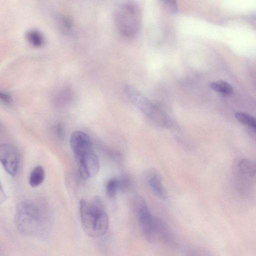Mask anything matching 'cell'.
Here are the masks:
<instances>
[{
  "instance_id": "8fae6325",
  "label": "cell",
  "mask_w": 256,
  "mask_h": 256,
  "mask_svg": "<svg viewBox=\"0 0 256 256\" xmlns=\"http://www.w3.org/2000/svg\"><path fill=\"white\" fill-rule=\"evenodd\" d=\"M45 178V171L41 166H38L34 168L30 172L28 178L29 184L33 188L40 185L44 181Z\"/></svg>"
},
{
  "instance_id": "2e32d148",
  "label": "cell",
  "mask_w": 256,
  "mask_h": 256,
  "mask_svg": "<svg viewBox=\"0 0 256 256\" xmlns=\"http://www.w3.org/2000/svg\"><path fill=\"white\" fill-rule=\"evenodd\" d=\"M164 10L169 14H173L177 11L176 0H159Z\"/></svg>"
},
{
  "instance_id": "9c48e42d",
  "label": "cell",
  "mask_w": 256,
  "mask_h": 256,
  "mask_svg": "<svg viewBox=\"0 0 256 256\" xmlns=\"http://www.w3.org/2000/svg\"><path fill=\"white\" fill-rule=\"evenodd\" d=\"M155 234L166 246L176 248L178 244L177 238L167 222L162 218L154 216Z\"/></svg>"
},
{
  "instance_id": "7a4b0ae2",
  "label": "cell",
  "mask_w": 256,
  "mask_h": 256,
  "mask_svg": "<svg viewBox=\"0 0 256 256\" xmlns=\"http://www.w3.org/2000/svg\"><path fill=\"white\" fill-rule=\"evenodd\" d=\"M70 144L80 176L86 180L96 176L100 169V162L89 136L82 131H75L70 136Z\"/></svg>"
},
{
  "instance_id": "8992f818",
  "label": "cell",
  "mask_w": 256,
  "mask_h": 256,
  "mask_svg": "<svg viewBox=\"0 0 256 256\" xmlns=\"http://www.w3.org/2000/svg\"><path fill=\"white\" fill-rule=\"evenodd\" d=\"M124 92L128 100L148 117L160 126H170L168 116L136 88L126 85Z\"/></svg>"
},
{
  "instance_id": "603a6c76",
  "label": "cell",
  "mask_w": 256,
  "mask_h": 256,
  "mask_svg": "<svg viewBox=\"0 0 256 256\" xmlns=\"http://www.w3.org/2000/svg\"></svg>"
},
{
  "instance_id": "7402d4cb",
  "label": "cell",
  "mask_w": 256,
  "mask_h": 256,
  "mask_svg": "<svg viewBox=\"0 0 256 256\" xmlns=\"http://www.w3.org/2000/svg\"><path fill=\"white\" fill-rule=\"evenodd\" d=\"M6 198L5 192L0 182V204L6 200Z\"/></svg>"
},
{
  "instance_id": "7c38bea8",
  "label": "cell",
  "mask_w": 256,
  "mask_h": 256,
  "mask_svg": "<svg viewBox=\"0 0 256 256\" xmlns=\"http://www.w3.org/2000/svg\"><path fill=\"white\" fill-rule=\"evenodd\" d=\"M26 38L28 43L35 48L42 46L44 42V39L42 34L38 30H31L27 32Z\"/></svg>"
},
{
  "instance_id": "6da1fadb",
  "label": "cell",
  "mask_w": 256,
  "mask_h": 256,
  "mask_svg": "<svg viewBox=\"0 0 256 256\" xmlns=\"http://www.w3.org/2000/svg\"><path fill=\"white\" fill-rule=\"evenodd\" d=\"M48 216L46 210L39 204L30 200H24L16 205L14 224L22 234L40 236L46 228Z\"/></svg>"
},
{
  "instance_id": "277c9868",
  "label": "cell",
  "mask_w": 256,
  "mask_h": 256,
  "mask_svg": "<svg viewBox=\"0 0 256 256\" xmlns=\"http://www.w3.org/2000/svg\"><path fill=\"white\" fill-rule=\"evenodd\" d=\"M114 20L120 33L127 38L134 36L140 24V14L138 6L131 2L118 5L114 12Z\"/></svg>"
},
{
  "instance_id": "30bf717a",
  "label": "cell",
  "mask_w": 256,
  "mask_h": 256,
  "mask_svg": "<svg viewBox=\"0 0 256 256\" xmlns=\"http://www.w3.org/2000/svg\"><path fill=\"white\" fill-rule=\"evenodd\" d=\"M146 177L149 187L154 195L160 200H166L167 193L160 172L156 170L151 169L147 172Z\"/></svg>"
},
{
  "instance_id": "5bb4252c",
  "label": "cell",
  "mask_w": 256,
  "mask_h": 256,
  "mask_svg": "<svg viewBox=\"0 0 256 256\" xmlns=\"http://www.w3.org/2000/svg\"><path fill=\"white\" fill-rule=\"evenodd\" d=\"M106 191L107 196L114 199L120 191L118 177H114L108 180L106 184Z\"/></svg>"
},
{
  "instance_id": "ba28073f",
  "label": "cell",
  "mask_w": 256,
  "mask_h": 256,
  "mask_svg": "<svg viewBox=\"0 0 256 256\" xmlns=\"http://www.w3.org/2000/svg\"><path fill=\"white\" fill-rule=\"evenodd\" d=\"M0 162L8 174L16 175L20 166V154L16 148L9 144H0Z\"/></svg>"
},
{
  "instance_id": "5b68a950",
  "label": "cell",
  "mask_w": 256,
  "mask_h": 256,
  "mask_svg": "<svg viewBox=\"0 0 256 256\" xmlns=\"http://www.w3.org/2000/svg\"><path fill=\"white\" fill-rule=\"evenodd\" d=\"M256 163L247 158H240L232 166V178L235 189L242 196H250L256 184Z\"/></svg>"
},
{
  "instance_id": "4fadbf2b",
  "label": "cell",
  "mask_w": 256,
  "mask_h": 256,
  "mask_svg": "<svg viewBox=\"0 0 256 256\" xmlns=\"http://www.w3.org/2000/svg\"><path fill=\"white\" fill-rule=\"evenodd\" d=\"M210 87L214 90L224 96H228L233 92L232 86L226 82L218 80L211 82Z\"/></svg>"
},
{
  "instance_id": "ffe728a7",
  "label": "cell",
  "mask_w": 256,
  "mask_h": 256,
  "mask_svg": "<svg viewBox=\"0 0 256 256\" xmlns=\"http://www.w3.org/2000/svg\"><path fill=\"white\" fill-rule=\"evenodd\" d=\"M0 100L6 104H10L12 102V96L8 92L0 90Z\"/></svg>"
},
{
  "instance_id": "e0dca14e",
  "label": "cell",
  "mask_w": 256,
  "mask_h": 256,
  "mask_svg": "<svg viewBox=\"0 0 256 256\" xmlns=\"http://www.w3.org/2000/svg\"><path fill=\"white\" fill-rule=\"evenodd\" d=\"M120 191L125 192L128 190L132 184L131 178L126 175L118 177Z\"/></svg>"
},
{
  "instance_id": "3957f363",
  "label": "cell",
  "mask_w": 256,
  "mask_h": 256,
  "mask_svg": "<svg viewBox=\"0 0 256 256\" xmlns=\"http://www.w3.org/2000/svg\"><path fill=\"white\" fill-rule=\"evenodd\" d=\"M80 218L83 230L93 238L103 236L109 226L108 215L102 200L98 196L90 200L82 199L80 201Z\"/></svg>"
},
{
  "instance_id": "52a82bcc",
  "label": "cell",
  "mask_w": 256,
  "mask_h": 256,
  "mask_svg": "<svg viewBox=\"0 0 256 256\" xmlns=\"http://www.w3.org/2000/svg\"><path fill=\"white\" fill-rule=\"evenodd\" d=\"M132 206L134 214L143 236L146 240L152 242L156 236L154 216L152 214L144 199L141 196L134 197Z\"/></svg>"
},
{
  "instance_id": "44dd1931",
  "label": "cell",
  "mask_w": 256,
  "mask_h": 256,
  "mask_svg": "<svg viewBox=\"0 0 256 256\" xmlns=\"http://www.w3.org/2000/svg\"><path fill=\"white\" fill-rule=\"evenodd\" d=\"M53 132L57 137L59 138H62L64 135V130L61 125L58 124L54 126L53 128Z\"/></svg>"
},
{
  "instance_id": "ac0fdd59",
  "label": "cell",
  "mask_w": 256,
  "mask_h": 256,
  "mask_svg": "<svg viewBox=\"0 0 256 256\" xmlns=\"http://www.w3.org/2000/svg\"><path fill=\"white\" fill-rule=\"evenodd\" d=\"M58 24L62 31L68 32L72 28V23L66 17L60 16L58 18Z\"/></svg>"
},
{
  "instance_id": "d6986e66",
  "label": "cell",
  "mask_w": 256,
  "mask_h": 256,
  "mask_svg": "<svg viewBox=\"0 0 256 256\" xmlns=\"http://www.w3.org/2000/svg\"><path fill=\"white\" fill-rule=\"evenodd\" d=\"M71 97L70 92L69 91H63L60 92L56 99V103L58 105H62L70 100Z\"/></svg>"
},
{
  "instance_id": "9a60e30c",
  "label": "cell",
  "mask_w": 256,
  "mask_h": 256,
  "mask_svg": "<svg viewBox=\"0 0 256 256\" xmlns=\"http://www.w3.org/2000/svg\"><path fill=\"white\" fill-rule=\"evenodd\" d=\"M236 120L242 124L251 127L254 130L256 128V121L252 116L244 112H238L235 114Z\"/></svg>"
}]
</instances>
